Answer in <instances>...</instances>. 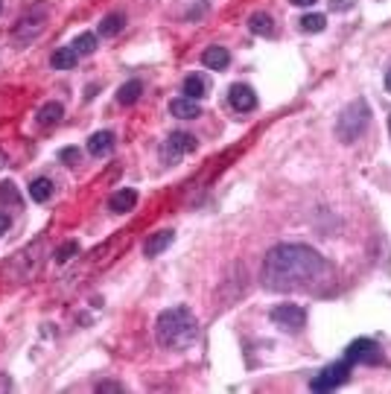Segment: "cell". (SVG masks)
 I'll return each mask as SVG.
<instances>
[{"label":"cell","mask_w":391,"mask_h":394,"mask_svg":"<svg viewBox=\"0 0 391 394\" xmlns=\"http://www.w3.org/2000/svg\"><path fill=\"white\" fill-rule=\"evenodd\" d=\"M140 94H143V82H140V79H129L126 85H120L117 103H120V106H132V103L140 100Z\"/></svg>","instance_id":"15"},{"label":"cell","mask_w":391,"mask_h":394,"mask_svg":"<svg viewBox=\"0 0 391 394\" xmlns=\"http://www.w3.org/2000/svg\"><path fill=\"white\" fill-rule=\"evenodd\" d=\"M345 359L348 362H359V365H380L382 362V351H380V344L371 342V339H356V342L348 344Z\"/></svg>","instance_id":"6"},{"label":"cell","mask_w":391,"mask_h":394,"mask_svg":"<svg viewBox=\"0 0 391 394\" xmlns=\"http://www.w3.org/2000/svg\"><path fill=\"white\" fill-rule=\"evenodd\" d=\"M388 132H391V117H388Z\"/></svg>","instance_id":"35"},{"label":"cell","mask_w":391,"mask_h":394,"mask_svg":"<svg viewBox=\"0 0 391 394\" xmlns=\"http://www.w3.org/2000/svg\"><path fill=\"white\" fill-rule=\"evenodd\" d=\"M268 318H272V325L280 327L283 333H301L307 327V313L298 304H278L268 313Z\"/></svg>","instance_id":"4"},{"label":"cell","mask_w":391,"mask_h":394,"mask_svg":"<svg viewBox=\"0 0 391 394\" xmlns=\"http://www.w3.org/2000/svg\"><path fill=\"white\" fill-rule=\"evenodd\" d=\"M6 164H9V158H6V152H4V150H0V169H4Z\"/></svg>","instance_id":"32"},{"label":"cell","mask_w":391,"mask_h":394,"mask_svg":"<svg viewBox=\"0 0 391 394\" xmlns=\"http://www.w3.org/2000/svg\"><path fill=\"white\" fill-rule=\"evenodd\" d=\"M205 12H208V4H199V6H193V9L187 12V18L193 21V18H199V15H205Z\"/></svg>","instance_id":"29"},{"label":"cell","mask_w":391,"mask_h":394,"mask_svg":"<svg viewBox=\"0 0 391 394\" xmlns=\"http://www.w3.org/2000/svg\"><path fill=\"white\" fill-rule=\"evenodd\" d=\"M0 12H4V0H0Z\"/></svg>","instance_id":"34"},{"label":"cell","mask_w":391,"mask_h":394,"mask_svg":"<svg viewBox=\"0 0 391 394\" xmlns=\"http://www.w3.org/2000/svg\"><path fill=\"white\" fill-rule=\"evenodd\" d=\"M199 336V322L190 307L178 304V307H169L158 315L155 322V339L161 348H169V351H184L196 342Z\"/></svg>","instance_id":"2"},{"label":"cell","mask_w":391,"mask_h":394,"mask_svg":"<svg viewBox=\"0 0 391 394\" xmlns=\"http://www.w3.org/2000/svg\"><path fill=\"white\" fill-rule=\"evenodd\" d=\"M59 158H62L64 164H79V158H82V152L76 150V146H67V150H62V152H59Z\"/></svg>","instance_id":"26"},{"label":"cell","mask_w":391,"mask_h":394,"mask_svg":"<svg viewBox=\"0 0 391 394\" xmlns=\"http://www.w3.org/2000/svg\"><path fill=\"white\" fill-rule=\"evenodd\" d=\"M30 196H33V202L44 205V202H50V196H53V181L50 179H35L30 184Z\"/></svg>","instance_id":"21"},{"label":"cell","mask_w":391,"mask_h":394,"mask_svg":"<svg viewBox=\"0 0 391 394\" xmlns=\"http://www.w3.org/2000/svg\"><path fill=\"white\" fill-rule=\"evenodd\" d=\"M73 50H76L79 56H91L96 50V35L94 33H82L76 41H73Z\"/></svg>","instance_id":"23"},{"label":"cell","mask_w":391,"mask_h":394,"mask_svg":"<svg viewBox=\"0 0 391 394\" xmlns=\"http://www.w3.org/2000/svg\"><path fill=\"white\" fill-rule=\"evenodd\" d=\"M41 27H44V15H35V18H21L18 23H15V38H21V41H30L33 35H38L41 33Z\"/></svg>","instance_id":"13"},{"label":"cell","mask_w":391,"mask_h":394,"mask_svg":"<svg viewBox=\"0 0 391 394\" xmlns=\"http://www.w3.org/2000/svg\"><path fill=\"white\" fill-rule=\"evenodd\" d=\"M249 30L254 35H275V21H272V15H266V12H254L249 18Z\"/></svg>","instance_id":"16"},{"label":"cell","mask_w":391,"mask_h":394,"mask_svg":"<svg viewBox=\"0 0 391 394\" xmlns=\"http://www.w3.org/2000/svg\"><path fill=\"white\" fill-rule=\"evenodd\" d=\"M76 62H79V53L73 50V44H70V47H59V50L53 53V59H50V64H53L56 70H70Z\"/></svg>","instance_id":"17"},{"label":"cell","mask_w":391,"mask_h":394,"mask_svg":"<svg viewBox=\"0 0 391 394\" xmlns=\"http://www.w3.org/2000/svg\"><path fill=\"white\" fill-rule=\"evenodd\" d=\"M330 6L333 12H351L356 6V0H330Z\"/></svg>","instance_id":"27"},{"label":"cell","mask_w":391,"mask_h":394,"mask_svg":"<svg viewBox=\"0 0 391 394\" xmlns=\"http://www.w3.org/2000/svg\"><path fill=\"white\" fill-rule=\"evenodd\" d=\"M228 103H231V108H234V111L249 114V111H254V108H257V94H254V88H251V85L237 82V85H231V91H228Z\"/></svg>","instance_id":"8"},{"label":"cell","mask_w":391,"mask_h":394,"mask_svg":"<svg viewBox=\"0 0 391 394\" xmlns=\"http://www.w3.org/2000/svg\"><path fill=\"white\" fill-rule=\"evenodd\" d=\"M96 391H123V385H120V383H111V380H103L100 385H96Z\"/></svg>","instance_id":"28"},{"label":"cell","mask_w":391,"mask_h":394,"mask_svg":"<svg viewBox=\"0 0 391 394\" xmlns=\"http://www.w3.org/2000/svg\"><path fill=\"white\" fill-rule=\"evenodd\" d=\"M205 94H208L205 77H199V73H190V77L184 79V96H190V100H202Z\"/></svg>","instance_id":"20"},{"label":"cell","mask_w":391,"mask_h":394,"mask_svg":"<svg viewBox=\"0 0 391 394\" xmlns=\"http://www.w3.org/2000/svg\"><path fill=\"white\" fill-rule=\"evenodd\" d=\"M173 240H176L173 231H158V234H152L149 240H146L143 254H146V257H158L161 252H166V245H173Z\"/></svg>","instance_id":"12"},{"label":"cell","mask_w":391,"mask_h":394,"mask_svg":"<svg viewBox=\"0 0 391 394\" xmlns=\"http://www.w3.org/2000/svg\"><path fill=\"white\" fill-rule=\"evenodd\" d=\"M196 146H199V140H196L193 135H187V132H173L166 137V143H164V161H178L181 155H190V152H196Z\"/></svg>","instance_id":"7"},{"label":"cell","mask_w":391,"mask_h":394,"mask_svg":"<svg viewBox=\"0 0 391 394\" xmlns=\"http://www.w3.org/2000/svg\"><path fill=\"white\" fill-rule=\"evenodd\" d=\"M202 64L210 67V70H225L231 64V53L225 50V47L213 44V47H208V50L202 53Z\"/></svg>","instance_id":"11"},{"label":"cell","mask_w":391,"mask_h":394,"mask_svg":"<svg viewBox=\"0 0 391 394\" xmlns=\"http://www.w3.org/2000/svg\"><path fill=\"white\" fill-rule=\"evenodd\" d=\"M348 374H351V362L341 359V362L327 365L322 374H315L310 385H312V391H333V388H339L341 383H348Z\"/></svg>","instance_id":"5"},{"label":"cell","mask_w":391,"mask_h":394,"mask_svg":"<svg viewBox=\"0 0 391 394\" xmlns=\"http://www.w3.org/2000/svg\"><path fill=\"white\" fill-rule=\"evenodd\" d=\"M0 205H15V208H21V193H18V187L12 181L0 184Z\"/></svg>","instance_id":"24"},{"label":"cell","mask_w":391,"mask_h":394,"mask_svg":"<svg viewBox=\"0 0 391 394\" xmlns=\"http://www.w3.org/2000/svg\"><path fill=\"white\" fill-rule=\"evenodd\" d=\"M368 123H371V108L365 100H353L348 103L345 108H341L339 120H336V137L341 143H353L365 129H368Z\"/></svg>","instance_id":"3"},{"label":"cell","mask_w":391,"mask_h":394,"mask_svg":"<svg viewBox=\"0 0 391 394\" xmlns=\"http://www.w3.org/2000/svg\"><path fill=\"white\" fill-rule=\"evenodd\" d=\"M88 152H91L94 158H106V155H111V152H114V135H111V132H96V135H91V140H88Z\"/></svg>","instance_id":"10"},{"label":"cell","mask_w":391,"mask_h":394,"mask_svg":"<svg viewBox=\"0 0 391 394\" xmlns=\"http://www.w3.org/2000/svg\"><path fill=\"white\" fill-rule=\"evenodd\" d=\"M289 4H295V6H312V4H319V0H289Z\"/></svg>","instance_id":"31"},{"label":"cell","mask_w":391,"mask_h":394,"mask_svg":"<svg viewBox=\"0 0 391 394\" xmlns=\"http://www.w3.org/2000/svg\"><path fill=\"white\" fill-rule=\"evenodd\" d=\"M135 205H137V193H135V190H129V187L117 190V193L111 196V199H108V208H111L114 213H129Z\"/></svg>","instance_id":"14"},{"label":"cell","mask_w":391,"mask_h":394,"mask_svg":"<svg viewBox=\"0 0 391 394\" xmlns=\"http://www.w3.org/2000/svg\"><path fill=\"white\" fill-rule=\"evenodd\" d=\"M35 117H38L41 126H56V123L64 117V108H62V103H44Z\"/></svg>","instance_id":"18"},{"label":"cell","mask_w":391,"mask_h":394,"mask_svg":"<svg viewBox=\"0 0 391 394\" xmlns=\"http://www.w3.org/2000/svg\"><path fill=\"white\" fill-rule=\"evenodd\" d=\"M76 254H79V242L76 240H67L62 249L56 252V263H67L70 257H76Z\"/></svg>","instance_id":"25"},{"label":"cell","mask_w":391,"mask_h":394,"mask_svg":"<svg viewBox=\"0 0 391 394\" xmlns=\"http://www.w3.org/2000/svg\"><path fill=\"white\" fill-rule=\"evenodd\" d=\"M123 27H126V18L120 15V12H111V15H106V18L100 21V35H103V38H114Z\"/></svg>","instance_id":"19"},{"label":"cell","mask_w":391,"mask_h":394,"mask_svg":"<svg viewBox=\"0 0 391 394\" xmlns=\"http://www.w3.org/2000/svg\"><path fill=\"white\" fill-rule=\"evenodd\" d=\"M330 275V263L310 245L280 242L266 254L260 281L268 292H310L324 283Z\"/></svg>","instance_id":"1"},{"label":"cell","mask_w":391,"mask_h":394,"mask_svg":"<svg viewBox=\"0 0 391 394\" xmlns=\"http://www.w3.org/2000/svg\"><path fill=\"white\" fill-rule=\"evenodd\" d=\"M169 111H173V117H178V120H196V117H202L199 100H190V96H178V100H173V103H169Z\"/></svg>","instance_id":"9"},{"label":"cell","mask_w":391,"mask_h":394,"mask_svg":"<svg viewBox=\"0 0 391 394\" xmlns=\"http://www.w3.org/2000/svg\"><path fill=\"white\" fill-rule=\"evenodd\" d=\"M6 231H9V216L0 213V234H6Z\"/></svg>","instance_id":"30"},{"label":"cell","mask_w":391,"mask_h":394,"mask_svg":"<svg viewBox=\"0 0 391 394\" xmlns=\"http://www.w3.org/2000/svg\"><path fill=\"white\" fill-rule=\"evenodd\" d=\"M385 88H388V91H391V70H388V73H385Z\"/></svg>","instance_id":"33"},{"label":"cell","mask_w":391,"mask_h":394,"mask_svg":"<svg viewBox=\"0 0 391 394\" xmlns=\"http://www.w3.org/2000/svg\"><path fill=\"white\" fill-rule=\"evenodd\" d=\"M324 27H327V18L319 15V12L301 18V30H304V33H324Z\"/></svg>","instance_id":"22"}]
</instances>
